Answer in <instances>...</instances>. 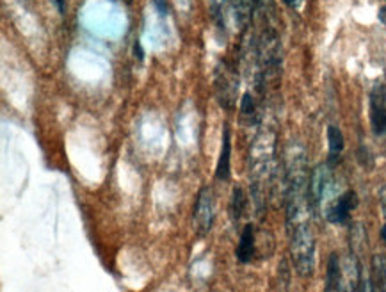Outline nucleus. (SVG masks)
Wrapping results in <instances>:
<instances>
[{
    "label": "nucleus",
    "instance_id": "obj_23",
    "mask_svg": "<svg viewBox=\"0 0 386 292\" xmlns=\"http://www.w3.org/2000/svg\"><path fill=\"white\" fill-rule=\"evenodd\" d=\"M379 18H381L383 24H386V8H383L381 11H379Z\"/></svg>",
    "mask_w": 386,
    "mask_h": 292
},
{
    "label": "nucleus",
    "instance_id": "obj_9",
    "mask_svg": "<svg viewBox=\"0 0 386 292\" xmlns=\"http://www.w3.org/2000/svg\"><path fill=\"white\" fill-rule=\"evenodd\" d=\"M255 253H257V232L253 225H246L237 244L235 257L241 264H249L255 259Z\"/></svg>",
    "mask_w": 386,
    "mask_h": 292
},
{
    "label": "nucleus",
    "instance_id": "obj_1",
    "mask_svg": "<svg viewBox=\"0 0 386 292\" xmlns=\"http://www.w3.org/2000/svg\"><path fill=\"white\" fill-rule=\"evenodd\" d=\"M274 154H276V134L273 129H261L255 138L249 155V176H251V191L258 207L264 205L266 192L273 176Z\"/></svg>",
    "mask_w": 386,
    "mask_h": 292
},
{
    "label": "nucleus",
    "instance_id": "obj_15",
    "mask_svg": "<svg viewBox=\"0 0 386 292\" xmlns=\"http://www.w3.org/2000/svg\"><path fill=\"white\" fill-rule=\"evenodd\" d=\"M338 273H340V255L331 253L328 262V271H326V292H336Z\"/></svg>",
    "mask_w": 386,
    "mask_h": 292
},
{
    "label": "nucleus",
    "instance_id": "obj_16",
    "mask_svg": "<svg viewBox=\"0 0 386 292\" xmlns=\"http://www.w3.org/2000/svg\"><path fill=\"white\" fill-rule=\"evenodd\" d=\"M246 203H248V200H246L244 189L239 188V185L233 188L232 200H230V214H232L233 221H239V219H241L246 210Z\"/></svg>",
    "mask_w": 386,
    "mask_h": 292
},
{
    "label": "nucleus",
    "instance_id": "obj_14",
    "mask_svg": "<svg viewBox=\"0 0 386 292\" xmlns=\"http://www.w3.org/2000/svg\"><path fill=\"white\" fill-rule=\"evenodd\" d=\"M241 118L248 125H255L258 121V107L255 96L251 93H244L241 100Z\"/></svg>",
    "mask_w": 386,
    "mask_h": 292
},
{
    "label": "nucleus",
    "instance_id": "obj_4",
    "mask_svg": "<svg viewBox=\"0 0 386 292\" xmlns=\"http://www.w3.org/2000/svg\"><path fill=\"white\" fill-rule=\"evenodd\" d=\"M329 189H331V167L329 164H319L313 167L308 180V201H310L311 212H319Z\"/></svg>",
    "mask_w": 386,
    "mask_h": 292
},
{
    "label": "nucleus",
    "instance_id": "obj_5",
    "mask_svg": "<svg viewBox=\"0 0 386 292\" xmlns=\"http://www.w3.org/2000/svg\"><path fill=\"white\" fill-rule=\"evenodd\" d=\"M214 214H216L214 194H212L210 188H201L198 198H196L194 212H192L194 226L201 237L207 235L212 230V225H214Z\"/></svg>",
    "mask_w": 386,
    "mask_h": 292
},
{
    "label": "nucleus",
    "instance_id": "obj_13",
    "mask_svg": "<svg viewBox=\"0 0 386 292\" xmlns=\"http://www.w3.org/2000/svg\"><path fill=\"white\" fill-rule=\"evenodd\" d=\"M328 145H329V164H335L340 157V154L344 152L345 139L344 134L338 127L329 125L328 127Z\"/></svg>",
    "mask_w": 386,
    "mask_h": 292
},
{
    "label": "nucleus",
    "instance_id": "obj_12",
    "mask_svg": "<svg viewBox=\"0 0 386 292\" xmlns=\"http://www.w3.org/2000/svg\"><path fill=\"white\" fill-rule=\"evenodd\" d=\"M372 285L376 292H386V257L374 255L372 257Z\"/></svg>",
    "mask_w": 386,
    "mask_h": 292
},
{
    "label": "nucleus",
    "instance_id": "obj_20",
    "mask_svg": "<svg viewBox=\"0 0 386 292\" xmlns=\"http://www.w3.org/2000/svg\"><path fill=\"white\" fill-rule=\"evenodd\" d=\"M288 8H294V9H297V8H301V4H303L304 0H283Z\"/></svg>",
    "mask_w": 386,
    "mask_h": 292
},
{
    "label": "nucleus",
    "instance_id": "obj_19",
    "mask_svg": "<svg viewBox=\"0 0 386 292\" xmlns=\"http://www.w3.org/2000/svg\"><path fill=\"white\" fill-rule=\"evenodd\" d=\"M134 54H136V57L141 59V61H143V59H145V52H143V46H141V43H139V42L134 43Z\"/></svg>",
    "mask_w": 386,
    "mask_h": 292
},
{
    "label": "nucleus",
    "instance_id": "obj_7",
    "mask_svg": "<svg viewBox=\"0 0 386 292\" xmlns=\"http://www.w3.org/2000/svg\"><path fill=\"white\" fill-rule=\"evenodd\" d=\"M361 269L356 255L347 253L340 257V273H338V287L336 292H360Z\"/></svg>",
    "mask_w": 386,
    "mask_h": 292
},
{
    "label": "nucleus",
    "instance_id": "obj_22",
    "mask_svg": "<svg viewBox=\"0 0 386 292\" xmlns=\"http://www.w3.org/2000/svg\"><path fill=\"white\" fill-rule=\"evenodd\" d=\"M381 207H383V210H385V214H386V188L383 189V192H381Z\"/></svg>",
    "mask_w": 386,
    "mask_h": 292
},
{
    "label": "nucleus",
    "instance_id": "obj_6",
    "mask_svg": "<svg viewBox=\"0 0 386 292\" xmlns=\"http://www.w3.org/2000/svg\"><path fill=\"white\" fill-rule=\"evenodd\" d=\"M370 127L376 136L386 134V86L376 84L369 95Z\"/></svg>",
    "mask_w": 386,
    "mask_h": 292
},
{
    "label": "nucleus",
    "instance_id": "obj_24",
    "mask_svg": "<svg viewBox=\"0 0 386 292\" xmlns=\"http://www.w3.org/2000/svg\"><path fill=\"white\" fill-rule=\"evenodd\" d=\"M381 239L385 241V244H386V223L383 225V228H381Z\"/></svg>",
    "mask_w": 386,
    "mask_h": 292
},
{
    "label": "nucleus",
    "instance_id": "obj_10",
    "mask_svg": "<svg viewBox=\"0 0 386 292\" xmlns=\"http://www.w3.org/2000/svg\"><path fill=\"white\" fill-rule=\"evenodd\" d=\"M230 159H232V141H230V127L224 125L223 129V143H221V154L219 161H217V170L216 175L217 179L223 180V182H228L230 180Z\"/></svg>",
    "mask_w": 386,
    "mask_h": 292
},
{
    "label": "nucleus",
    "instance_id": "obj_18",
    "mask_svg": "<svg viewBox=\"0 0 386 292\" xmlns=\"http://www.w3.org/2000/svg\"><path fill=\"white\" fill-rule=\"evenodd\" d=\"M155 8L160 15H166L167 13V0H154Z\"/></svg>",
    "mask_w": 386,
    "mask_h": 292
},
{
    "label": "nucleus",
    "instance_id": "obj_21",
    "mask_svg": "<svg viewBox=\"0 0 386 292\" xmlns=\"http://www.w3.org/2000/svg\"><path fill=\"white\" fill-rule=\"evenodd\" d=\"M52 4L57 8V11L61 15H64V11H66V8H64V0H52Z\"/></svg>",
    "mask_w": 386,
    "mask_h": 292
},
{
    "label": "nucleus",
    "instance_id": "obj_3",
    "mask_svg": "<svg viewBox=\"0 0 386 292\" xmlns=\"http://www.w3.org/2000/svg\"><path fill=\"white\" fill-rule=\"evenodd\" d=\"M214 89H216L217 102L224 111L235 107L237 91H239V73L226 61H219V64H217L216 77H214Z\"/></svg>",
    "mask_w": 386,
    "mask_h": 292
},
{
    "label": "nucleus",
    "instance_id": "obj_25",
    "mask_svg": "<svg viewBox=\"0 0 386 292\" xmlns=\"http://www.w3.org/2000/svg\"><path fill=\"white\" fill-rule=\"evenodd\" d=\"M125 4H132V0H123Z\"/></svg>",
    "mask_w": 386,
    "mask_h": 292
},
{
    "label": "nucleus",
    "instance_id": "obj_11",
    "mask_svg": "<svg viewBox=\"0 0 386 292\" xmlns=\"http://www.w3.org/2000/svg\"><path fill=\"white\" fill-rule=\"evenodd\" d=\"M258 0H235L233 4V13H235V24L239 29H244L249 24L253 11L257 9Z\"/></svg>",
    "mask_w": 386,
    "mask_h": 292
},
{
    "label": "nucleus",
    "instance_id": "obj_2",
    "mask_svg": "<svg viewBox=\"0 0 386 292\" xmlns=\"http://www.w3.org/2000/svg\"><path fill=\"white\" fill-rule=\"evenodd\" d=\"M291 234V257L295 271L308 278L315 271V237L310 221L299 223L288 228Z\"/></svg>",
    "mask_w": 386,
    "mask_h": 292
},
{
    "label": "nucleus",
    "instance_id": "obj_8",
    "mask_svg": "<svg viewBox=\"0 0 386 292\" xmlns=\"http://www.w3.org/2000/svg\"><path fill=\"white\" fill-rule=\"evenodd\" d=\"M358 207V194L354 191L342 192L340 197L326 207V219L336 225H342L349 219L351 212Z\"/></svg>",
    "mask_w": 386,
    "mask_h": 292
},
{
    "label": "nucleus",
    "instance_id": "obj_17",
    "mask_svg": "<svg viewBox=\"0 0 386 292\" xmlns=\"http://www.w3.org/2000/svg\"><path fill=\"white\" fill-rule=\"evenodd\" d=\"M360 292H376V291H374L372 280H370V278H361Z\"/></svg>",
    "mask_w": 386,
    "mask_h": 292
}]
</instances>
